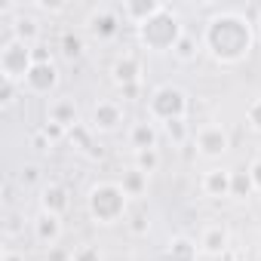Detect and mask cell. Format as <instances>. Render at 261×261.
<instances>
[{"mask_svg": "<svg viewBox=\"0 0 261 261\" xmlns=\"http://www.w3.org/2000/svg\"><path fill=\"white\" fill-rule=\"evenodd\" d=\"M255 40V22H249L237 10H218L203 28V49L218 65H240L243 59H249Z\"/></svg>", "mask_w": 261, "mask_h": 261, "instance_id": "1", "label": "cell"}, {"mask_svg": "<svg viewBox=\"0 0 261 261\" xmlns=\"http://www.w3.org/2000/svg\"><path fill=\"white\" fill-rule=\"evenodd\" d=\"M86 209L95 224H117L129 209V197L120 181H98L86 194Z\"/></svg>", "mask_w": 261, "mask_h": 261, "instance_id": "2", "label": "cell"}, {"mask_svg": "<svg viewBox=\"0 0 261 261\" xmlns=\"http://www.w3.org/2000/svg\"><path fill=\"white\" fill-rule=\"evenodd\" d=\"M136 31H139V43H142L145 49H151V53H169V49H175V43L181 40L185 25H181V19H178L169 7H163L151 22H145V25L136 28Z\"/></svg>", "mask_w": 261, "mask_h": 261, "instance_id": "3", "label": "cell"}, {"mask_svg": "<svg viewBox=\"0 0 261 261\" xmlns=\"http://www.w3.org/2000/svg\"><path fill=\"white\" fill-rule=\"evenodd\" d=\"M188 108H191L188 92H185L181 86H175V83L157 86V89L151 92V98H148V114H151V120L160 123V126L169 123V120H185V117H188Z\"/></svg>", "mask_w": 261, "mask_h": 261, "instance_id": "4", "label": "cell"}, {"mask_svg": "<svg viewBox=\"0 0 261 261\" xmlns=\"http://www.w3.org/2000/svg\"><path fill=\"white\" fill-rule=\"evenodd\" d=\"M34 68V46L16 40V37H7L4 46H0V74L10 83H25V77L31 74Z\"/></svg>", "mask_w": 261, "mask_h": 261, "instance_id": "5", "label": "cell"}, {"mask_svg": "<svg viewBox=\"0 0 261 261\" xmlns=\"http://www.w3.org/2000/svg\"><path fill=\"white\" fill-rule=\"evenodd\" d=\"M120 25H123V16H120V10H114V7H95V10L86 16V31H89L98 43H111V40L120 34Z\"/></svg>", "mask_w": 261, "mask_h": 261, "instance_id": "6", "label": "cell"}, {"mask_svg": "<svg viewBox=\"0 0 261 261\" xmlns=\"http://www.w3.org/2000/svg\"><path fill=\"white\" fill-rule=\"evenodd\" d=\"M194 145H197L200 157L215 160V157L227 154V148H230V133H227L221 123H206V126H200V129H197Z\"/></svg>", "mask_w": 261, "mask_h": 261, "instance_id": "7", "label": "cell"}, {"mask_svg": "<svg viewBox=\"0 0 261 261\" xmlns=\"http://www.w3.org/2000/svg\"><path fill=\"white\" fill-rule=\"evenodd\" d=\"M123 105L114 101V98H101L92 105V114H89V126L92 133H114V129H120L123 123Z\"/></svg>", "mask_w": 261, "mask_h": 261, "instance_id": "8", "label": "cell"}, {"mask_svg": "<svg viewBox=\"0 0 261 261\" xmlns=\"http://www.w3.org/2000/svg\"><path fill=\"white\" fill-rule=\"evenodd\" d=\"M56 86H59V68H56V62H34L31 74L22 83V89L31 92V95H49Z\"/></svg>", "mask_w": 261, "mask_h": 261, "instance_id": "9", "label": "cell"}, {"mask_svg": "<svg viewBox=\"0 0 261 261\" xmlns=\"http://www.w3.org/2000/svg\"><path fill=\"white\" fill-rule=\"evenodd\" d=\"M111 80L120 89H136L139 80H142V62H139V56H133V53L117 56L114 65H111Z\"/></svg>", "mask_w": 261, "mask_h": 261, "instance_id": "10", "label": "cell"}, {"mask_svg": "<svg viewBox=\"0 0 261 261\" xmlns=\"http://www.w3.org/2000/svg\"><path fill=\"white\" fill-rule=\"evenodd\" d=\"M46 123H56V126H62V129H71L80 123V108H77V101L71 98V95H59V98H53L49 101V108H46Z\"/></svg>", "mask_w": 261, "mask_h": 261, "instance_id": "11", "label": "cell"}, {"mask_svg": "<svg viewBox=\"0 0 261 261\" xmlns=\"http://www.w3.org/2000/svg\"><path fill=\"white\" fill-rule=\"evenodd\" d=\"M166 4H160V0H126V4H120L117 10H120V16L129 22V25H136V28H142L145 22H151L160 10H163Z\"/></svg>", "mask_w": 261, "mask_h": 261, "instance_id": "12", "label": "cell"}, {"mask_svg": "<svg viewBox=\"0 0 261 261\" xmlns=\"http://www.w3.org/2000/svg\"><path fill=\"white\" fill-rule=\"evenodd\" d=\"M200 188H203V194L212 197V200H224V197H230V191H233V169L212 166V169L203 175Z\"/></svg>", "mask_w": 261, "mask_h": 261, "instance_id": "13", "label": "cell"}, {"mask_svg": "<svg viewBox=\"0 0 261 261\" xmlns=\"http://www.w3.org/2000/svg\"><path fill=\"white\" fill-rule=\"evenodd\" d=\"M126 139H129V148H133V151H151V148H157V142H160V129H157V123L148 117V120H139V123L129 126Z\"/></svg>", "mask_w": 261, "mask_h": 261, "instance_id": "14", "label": "cell"}, {"mask_svg": "<svg viewBox=\"0 0 261 261\" xmlns=\"http://www.w3.org/2000/svg\"><path fill=\"white\" fill-rule=\"evenodd\" d=\"M34 240L40 243V246H56L59 240H62V218L59 215H49V212H40L34 221Z\"/></svg>", "mask_w": 261, "mask_h": 261, "instance_id": "15", "label": "cell"}, {"mask_svg": "<svg viewBox=\"0 0 261 261\" xmlns=\"http://www.w3.org/2000/svg\"><path fill=\"white\" fill-rule=\"evenodd\" d=\"M71 209V197L62 185H46L40 191V212H49V215H65Z\"/></svg>", "mask_w": 261, "mask_h": 261, "instance_id": "16", "label": "cell"}, {"mask_svg": "<svg viewBox=\"0 0 261 261\" xmlns=\"http://www.w3.org/2000/svg\"><path fill=\"white\" fill-rule=\"evenodd\" d=\"M227 243H230V233H227L224 224H209L200 233V252L203 255H224Z\"/></svg>", "mask_w": 261, "mask_h": 261, "instance_id": "17", "label": "cell"}, {"mask_svg": "<svg viewBox=\"0 0 261 261\" xmlns=\"http://www.w3.org/2000/svg\"><path fill=\"white\" fill-rule=\"evenodd\" d=\"M200 255V243H194L191 237H172L163 249V261H197Z\"/></svg>", "mask_w": 261, "mask_h": 261, "instance_id": "18", "label": "cell"}, {"mask_svg": "<svg viewBox=\"0 0 261 261\" xmlns=\"http://www.w3.org/2000/svg\"><path fill=\"white\" fill-rule=\"evenodd\" d=\"M68 142L74 145V148H80L86 157H92V160H98L101 157V148L92 142V126L89 123H77L71 133H68Z\"/></svg>", "mask_w": 261, "mask_h": 261, "instance_id": "19", "label": "cell"}, {"mask_svg": "<svg viewBox=\"0 0 261 261\" xmlns=\"http://www.w3.org/2000/svg\"><path fill=\"white\" fill-rule=\"evenodd\" d=\"M10 37H16V40L34 46L37 37H40V25H37V19H34V16H16L13 25H10Z\"/></svg>", "mask_w": 261, "mask_h": 261, "instance_id": "20", "label": "cell"}, {"mask_svg": "<svg viewBox=\"0 0 261 261\" xmlns=\"http://www.w3.org/2000/svg\"><path fill=\"white\" fill-rule=\"evenodd\" d=\"M120 185H123L126 197H145V191H148V175H145L142 169H136V166H129V169L123 172Z\"/></svg>", "mask_w": 261, "mask_h": 261, "instance_id": "21", "label": "cell"}, {"mask_svg": "<svg viewBox=\"0 0 261 261\" xmlns=\"http://www.w3.org/2000/svg\"><path fill=\"white\" fill-rule=\"evenodd\" d=\"M59 49H62V56H65V59H71V62H74V59H80V56H83V49H86V46H83V37H80L77 31H62V37H59Z\"/></svg>", "mask_w": 261, "mask_h": 261, "instance_id": "22", "label": "cell"}, {"mask_svg": "<svg viewBox=\"0 0 261 261\" xmlns=\"http://www.w3.org/2000/svg\"><path fill=\"white\" fill-rule=\"evenodd\" d=\"M133 166L142 169L145 175L157 172L160 169V151L157 148H151V151H133Z\"/></svg>", "mask_w": 261, "mask_h": 261, "instance_id": "23", "label": "cell"}, {"mask_svg": "<svg viewBox=\"0 0 261 261\" xmlns=\"http://www.w3.org/2000/svg\"><path fill=\"white\" fill-rule=\"evenodd\" d=\"M200 46H203V40H197L194 34H188V31H185V34H181V40L175 43V49H172V53H175L181 62H194V59H197V53H200Z\"/></svg>", "mask_w": 261, "mask_h": 261, "instance_id": "24", "label": "cell"}, {"mask_svg": "<svg viewBox=\"0 0 261 261\" xmlns=\"http://www.w3.org/2000/svg\"><path fill=\"white\" fill-rule=\"evenodd\" d=\"M163 136H166L172 145H185V142H188V123H185V120H169V123H163Z\"/></svg>", "mask_w": 261, "mask_h": 261, "instance_id": "25", "label": "cell"}, {"mask_svg": "<svg viewBox=\"0 0 261 261\" xmlns=\"http://www.w3.org/2000/svg\"><path fill=\"white\" fill-rule=\"evenodd\" d=\"M252 194H255V185H252V178H249V169H246V172H233V191H230V197L246 200V197H252Z\"/></svg>", "mask_w": 261, "mask_h": 261, "instance_id": "26", "label": "cell"}, {"mask_svg": "<svg viewBox=\"0 0 261 261\" xmlns=\"http://www.w3.org/2000/svg\"><path fill=\"white\" fill-rule=\"evenodd\" d=\"M246 123L261 136V95H255V98L246 105Z\"/></svg>", "mask_w": 261, "mask_h": 261, "instance_id": "27", "label": "cell"}, {"mask_svg": "<svg viewBox=\"0 0 261 261\" xmlns=\"http://www.w3.org/2000/svg\"><path fill=\"white\" fill-rule=\"evenodd\" d=\"M19 83H10V80H4V83H0V105H4V108H13L16 101H19Z\"/></svg>", "mask_w": 261, "mask_h": 261, "instance_id": "28", "label": "cell"}, {"mask_svg": "<svg viewBox=\"0 0 261 261\" xmlns=\"http://www.w3.org/2000/svg\"><path fill=\"white\" fill-rule=\"evenodd\" d=\"M19 181H22L25 188L37 185V181H40V166H37V163H25V166H22V172H19Z\"/></svg>", "mask_w": 261, "mask_h": 261, "instance_id": "29", "label": "cell"}, {"mask_svg": "<svg viewBox=\"0 0 261 261\" xmlns=\"http://www.w3.org/2000/svg\"><path fill=\"white\" fill-rule=\"evenodd\" d=\"M129 230H133L136 237H145V233L151 230V221H148V215H145V212H136V215H133V221H129Z\"/></svg>", "mask_w": 261, "mask_h": 261, "instance_id": "30", "label": "cell"}, {"mask_svg": "<svg viewBox=\"0 0 261 261\" xmlns=\"http://www.w3.org/2000/svg\"><path fill=\"white\" fill-rule=\"evenodd\" d=\"M31 148H34L37 154H46V151H53V142H49V136L43 133V129H37V133L31 136Z\"/></svg>", "mask_w": 261, "mask_h": 261, "instance_id": "31", "label": "cell"}, {"mask_svg": "<svg viewBox=\"0 0 261 261\" xmlns=\"http://www.w3.org/2000/svg\"><path fill=\"white\" fill-rule=\"evenodd\" d=\"M74 261H101V252L95 246H80L74 249Z\"/></svg>", "mask_w": 261, "mask_h": 261, "instance_id": "32", "label": "cell"}, {"mask_svg": "<svg viewBox=\"0 0 261 261\" xmlns=\"http://www.w3.org/2000/svg\"><path fill=\"white\" fill-rule=\"evenodd\" d=\"M43 133L49 136V142L56 145V142H62V139H68V129H62V126H56V123H43Z\"/></svg>", "mask_w": 261, "mask_h": 261, "instance_id": "33", "label": "cell"}, {"mask_svg": "<svg viewBox=\"0 0 261 261\" xmlns=\"http://www.w3.org/2000/svg\"><path fill=\"white\" fill-rule=\"evenodd\" d=\"M249 178H252V185H255V194H261V157H255V160L249 163Z\"/></svg>", "mask_w": 261, "mask_h": 261, "instance_id": "34", "label": "cell"}, {"mask_svg": "<svg viewBox=\"0 0 261 261\" xmlns=\"http://www.w3.org/2000/svg\"><path fill=\"white\" fill-rule=\"evenodd\" d=\"M46 261H74V252H65V249H49V255H46Z\"/></svg>", "mask_w": 261, "mask_h": 261, "instance_id": "35", "label": "cell"}, {"mask_svg": "<svg viewBox=\"0 0 261 261\" xmlns=\"http://www.w3.org/2000/svg\"><path fill=\"white\" fill-rule=\"evenodd\" d=\"M37 10H43V13H59V10H65V4H34Z\"/></svg>", "mask_w": 261, "mask_h": 261, "instance_id": "36", "label": "cell"}, {"mask_svg": "<svg viewBox=\"0 0 261 261\" xmlns=\"http://www.w3.org/2000/svg\"><path fill=\"white\" fill-rule=\"evenodd\" d=\"M4 261H25V255H19V252H4Z\"/></svg>", "mask_w": 261, "mask_h": 261, "instance_id": "37", "label": "cell"}, {"mask_svg": "<svg viewBox=\"0 0 261 261\" xmlns=\"http://www.w3.org/2000/svg\"><path fill=\"white\" fill-rule=\"evenodd\" d=\"M255 34H258V40H261V13H258V19H255Z\"/></svg>", "mask_w": 261, "mask_h": 261, "instance_id": "38", "label": "cell"}]
</instances>
